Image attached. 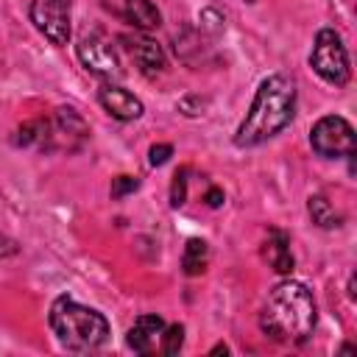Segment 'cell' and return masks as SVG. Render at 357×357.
Wrapping results in <instances>:
<instances>
[{
	"label": "cell",
	"mask_w": 357,
	"mask_h": 357,
	"mask_svg": "<svg viewBox=\"0 0 357 357\" xmlns=\"http://www.w3.org/2000/svg\"><path fill=\"white\" fill-rule=\"evenodd\" d=\"M75 53H78V61L98 78H106V81H117L123 75V64H120V56L117 50L112 47L109 39H103L100 33H89V36H81V42L75 45Z\"/></svg>",
	"instance_id": "6"
},
{
	"label": "cell",
	"mask_w": 357,
	"mask_h": 357,
	"mask_svg": "<svg viewBox=\"0 0 357 357\" xmlns=\"http://www.w3.org/2000/svg\"><path fill=\"white\" fill-rule=\"evenodd\" d=\"M165 326H167V324H165L156 312L139 315V318L134 321V326L128 329V335H126L128 349H134L137 354H153V351H159V349H162Z\"/></svg>",
	"instance_id": "10"
},
{
	"label": "cell",
	"mask_w": 357,
	"mask_h": 357,
	"mask_svg": "<svg viewBox=\"0 0 357 357\" xmlns=\"http://www.w3.org/2000/svg\"><path fill=\"white\" fill-rule=\"evenodd\" d=\"M315 298L304 282L284 279L279 282L259 312V326L271 340L279 343H298L315 329Z\"/></svg>",
	"instance_id": "1"
},
{
	"label": "cell",
	"mask_w": 357,
	"mask_h": 357,
	"mask_svg": "<svg viewBox=\"0 0 357 357\" xmlns=\"http://www.w3.org/2000/svg\"><path fill=\"white\" fill-rule=\"evenodd\" d=\"M187 176H190V167H181L173 176V184H170V206H176V209L187 201Z\"/></svg>",
	"instance_id": "17"
},
{
	"label": "cell",
	"mask_w": 357,
	"mask_h": 357,
	"mask_svg": "<svg viewBox=\"0 0 357 357\" xmlns=\"http://www.w3.org/2000/svg\"><path fill=\"white\" fill-rule=\"evenodd\" d=\"M204 201H206V206L218 209V206L223 204V190H218V187H209V190H206V195H204Z\"/></svg>",
	"instance_id": "22"
},
{
	"label": "cell",
	"mask_w": 357,
	"mask_h": 357,
	"mask_svg": "<svg viewBox=\"0 0 357 357\" xmlns=\"http://www.w3.org/2000/svg\"><path fill=\"white\" fill-rule=\"evenodd\" d=\"M170 156H173V145H167V142L151 145V151H148V162H151L153 167H156V165H165Z\"/></svg>",
	"instance_id": "19"
},
{
	"label": "cell",
	"mask_w": 357,
	"mask_h": 357,
	"mask_svg": "<svg viewBox=\"0 0 357 357\" xmlns=\"http://www.w3.org/2000/svg\"><path fill=\"white\" fill-rule=\"evenodd\" d=\"M20 251V245L11 240V237H6V234H0V259L3 257H14Z\"/></svg>",
	"instance_id": "21"
},
{
	"label": "cell",
	"mask_w": 357,
	"mask_h": 357,
	"mask_svg": "<svg viewBox=\"0 0 357 357\" xmlns=\"http://www.w3.org/2000/svg\"><path fill=\"white\" fill-rule=\"evenodd\" d=\"M50 329L56 340L70 351H95L109 337L106 318L67 296H59L50 307Z\"/></svg>",
	"instance_id": "3"
},
{
	"label": "cell",
	"mask_w": 357,
	"mask_h": 357,
	"mask_svg": "<svg viewBox=\"0 0 357 357\" xmlns=\"http://www.w3.org/2000/svg\"><path fill=\"white\" fill-rule=\"evenodd\" d=\"M86 137H89V128H86L84 117H81L75 109L61 106V109H56V114L47 120V139H45V148H47V151H78Z\"/></svg>",
	"instance_id": "7"
},
{
	"label": "cell",
	"mask_w": 357,
	"mask_h": 357,
	"mask_svg": "<svg viewBox=\"0 0 357 357\" xmlns=\"http://www.w3.org/2000/svg\"><path fill=\"white\" fill-rule=\"evenodd\" d=\"M310 67L332 86H343L349 81V56H346V47H343V39L337 31L321 28L315 33Z\"/></svg>",
	"instance_id": "4"
},
{
	"label": "cell",
	"mask_w": 357,
	"mask_h": 357,
	"mask_svg": "<svg viewBox=\"0 0 357 357\" xmlns=\"http://www.w3.org/2000/svg\"><path fill=\"white\" fill-rule=\"evenodd\" d=\"M262 257H265V262L276 271V273H290L293 271V265H296V259H293V254H290V237L284 234V231H279V229H271V234H268V240H265V245H262Z\"/></svg>",
	"instance_id": "12"
},
{
	"label": "cell",
	"mask_w": 357,
	"mask_h": 357,
	"mask_svg": "<svg viewBox=\"0 0 357 357\" xmlns=\"http://www.w3.org/2000/svg\"><path fill=\"white\" fill-rule=\"evenodd\" d=\"M120 42L126 45V50L134 59V64L139 67V73L156 75V73H162L167 67V59H165L162 45L153 42L151 36H145V33H126V36H120Z\"/></svg>",
	"instance_id": "9"
},
{
	"label": "cell",
	"mask_w": 357,
	"mask_h": 357,
	"mask_svg": "<svg viewBox=\"0 0 357 357\" xmlns=\"http://www.w3.org/2000/svg\"><path fill=\"white\" fill-rule=\"evenodd\" d=\"M307 212H310V218H312V223L315 226H321V229H335V226H340V212H335V206L324 198V195H310V201H307Z\"/></svg>",
	"instance_id": "15"
},
{
	"label": "cell",
	"mask_w": 357,
	"mask_h": 357,
	"mask_svg": "<svg viewBox=\"0 0 357 357\" xmlns=\"http://www.w3.org/2000/svg\"><path fill=\"white\" fill-rule=\"evenodd\" d=\"M31 22L53 45H67V39H70V3L33 0L31 3Z\"/></svg>",
	"instance_id": "8"
},
{
	"label": "cell",
	"mask_w": 357,
	"mask_h": 357,
	"mask_svg": "<svg viewBox=\"0 0 357 357\" xmlns=\"http://www.w3.org/2000/svg\"><path fill=\"white\" fill-rule=\"evenodd\" d=\"M181 343H184V326L181 324H170V326H165V335H162V354H178V349H181Z\"/></svg>",
	"instance_id": "16"
},
{
	"label": "cell",
	"mask_w": 357,
	"mask_h": 357,
	"mask_svg": "<svg viewBox=\"0 0 357 357\" xmlns=\"http://www.w3.org/2000/svg\"><path fill=\"white\" fill-rule=\"evenodd\" d=\"M201 28H206V31H212V33H218V31H223V20L212 11V8H206L204 14H201Z\"/></svg>",
	"instance_id": "20"
},
{
	"label": "cell",
	"mask_w": 357,
	"mask_h": 357,
	"mask_svg": "<svg viewBox=\"0 0 357 357\" xmlns=\"http://www.w3.org/2000/svg\"><path fill=\"white\" fill-rule=\"evenodd\" d=\"M310 145L324 159H343V156H354L357 139H354V128H351V123L346 117L326 114L312 126Z\"/></svg>",
	"instance_id": "5"
},
{
	"label": "cell",
	"mask_w": 357,
	"mask_h": 357,
	"mask_svg": "<svg viewBox=\"0 0 357 357\" xmlns=\"http://www.w3.org/2000/svg\"><path fill=\"white\" fill-rule=\"evenodd\" d=\"M212 354H229V346H226V343H218V346L212 349Z\"/></svg>",
	"instance_id": "23"
},
{
	"label": "cell",
	"mask_w": 357,
	"mask_h": 357,
	"mask_svg": "<svg viewBox=\"0 0 357 357\" xmlns=\"http://www.w3.org/2000/svg\"><path fill=\"white\" fill-rule=\"evenodd\" d=\"M206 259H209V245H206L204 240H198V237L187 240L184 254H181V268H184V273H187V276H198V273H204Z\"/></svg>",
	"instance_id": "14"
},
{
	"label": "cell",
	"mask_w": 357,
	"mask_h": 357,
	"mask_svg": "<svg viewBox=\"0 0 357 357\" xmlns=\"http://www.w3.org/2000/svg\"><path fill=\"white\" fill-rule=\"evenodd\" d=\"M98 100L114 120H137L142 114V100L117 84H103Z\"/></svg>",
	"instance_id": "11"
},
{
	"label": "cell",
	"mask_w": 357,
	"mask_h": 357,
	"mask_svg": "<svg viewBox=\"0 0 357 357\" xmlns=\"http://www.w3.org/2000/svg\"><path fill=\"white\" fill-rule=\"evenodd\" d=\"M293 112H296V84L279 73L268 75L259 84V89L251 100V109L234 134V145L254 148V145L271 139L293 120Z\"/></svg>",
	"instance_id": "2"
},
{
	"label": "cell",
	"mask_w": 357,
	"mask_h": 357,
	"mask_svg": "<svg viewBox=\"0 0 357 357\" xmlns=\"http://www.w3.org/2000/svg\"><path fill=\"white\" fill-rule=\"evenodd\" d=\"M61 3H73V0H61Z\"/></svg>",
	"instance_id": "24"
},
{
	"label": "cell",
	"mask_w": 357,
	"mask_h": 357,
	"mask_svg": "<svg viewBox=\"0 0 357 357\" xmlns=\"http://www.w3.org/2000/svg\"><path fill=\"white\" fill-rule=\"evenodd\" d=\"M137 187H139L137 176H117V178H112V198H123V195L134 192Z\"/></svg>",
	"instance_id": "18"
},
{
	"label": "cell",
	"mask_w": 357,
	"mask_h": 357,
	"mask_svg": "<svg viewBox=\"0 0 357 357\" xmlns=\"http://www.w3.org/2000/svg\"><path fill=\"white\" fill-rule=\"evenodd\" d=\"M248 3H254V0H248Z\"/></svg>",
	"instance_id": "25"
},
{
	"label": "cell",
	"mask_w": 357,
	"mask_h": 357,
	"mask_svg": "<svg viewBox=\"0 0 357 357\" xmlns=\"http://www.w3.org/2000/svg\"><path fill=\"white\" fill-rule=\"evenodd\" d=\"M120 14L137 31H151V28H159V22H162V14L153 6V0H123Z\"/></svg>",
	"instance_id": "13"
}]
</instances>
